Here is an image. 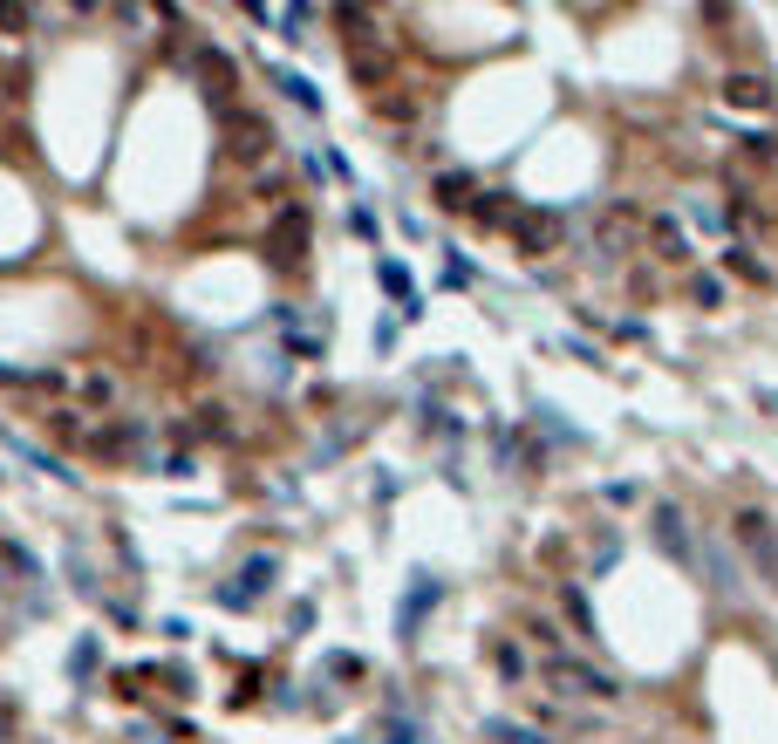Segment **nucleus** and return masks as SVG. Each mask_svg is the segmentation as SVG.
Wrapping results in <instances>:
<instances>
[{
	"instance_id": "nucleus-1",
	"label": "nucleus",
	"mask_w": 778,
	"mask_h": 744,
	"mask_svg": "<svg viewBox=\"0 0 778 744\" xmlns=\"http://www.w3.org/2000/svg\"><path fill=\"white\" fill-rule=\"evenodd\" d=\"M546 683H553L560 697H581V704H615V697H622V683H615L608 669L581 663V656H567V649L546 656Z\"/></svg>"
},
{
	"instance_id": "nucleus-2",
	"label": "nucleus",
	"mask_w": 778,
	"mask_h": 744,
	"mask_svg": "<svg viewBox=\"0 0 778 744\" xmlns=\"http://www.w3.org/2000/svg\"><path fill=\"white\" fill-rule=\"evenodd\" d=\"M731 540H738L751 560H758V574H765V588H778V519L758 506H738L731 512Z\"/></svg>"
},
{
	"instance_id": "nucleus-3",
	"label": "nucleus",
	"mask_w": 778,
	"mask_h": 744,
	"mask_svg": "<svg viewBox=\"0 0 778 744\" xmlns=\"http://www.w3.org/2000/svg\"><path fill=\"white\" fill-rule=\"evenodd\" d=\"M219 117H226V151H233L239 164H260V157L273 151V123L260 117V110H233V103H226Z\"/></svg>"
},
{
	"instance_id": "nucleus-4",
	"label": "nucleus",
	"mask_w": 778,
	"mask_h": 744,
	"mask_svg": "<svg viewBox=\"0 0 778 744\" xmlns=\"http://www.w3.org/2000/svg\"><path fill=\"white\" fill-rule=\"evenodd\" d=\"M512 246H519V253H526V260H546V253H553V246H560V233H567V226H560V219H553V212H519V205H512Z\"/></svg>"
},
{
	"instance_id": "nucleus-5",
	"label": "nucleus",
	"mask_w": 778,
	"mask_h": 744,
	"mask_svg": "<svg viewBox=\"0 0 778 744\" xmlns=\"http://www.w3.org/2000/svg\"><path fill=\"white\" fill-rule=\"evenodd\" d=\"M301 246H308V212H301V205H280V212H273V233H267V253L280 267H294Z\"/></svg>"
},
{
	"instance_id": "nucleus-6",
	"label": "nucleus",
	"mask_w": 778,
	"mask_h": 744,
	"mask_svg": "<svg viewBox=\"0 0 778 744\" xmlns=\"http://www.w3.org/2000/svg\"><path fill=\"white\" fill-rule=\"evenodd\" d=\"M89 451H96V458H110V465H123V458H137V451H144V424L117 417V424H103V431L89 437Z\"/></svg>"
},
{
	"instance_id": "nucleus-7",
	"label": "nucleus",
	"mask_w": 778,
	"mask_h": 744,
	"mask_svg": "<svg viewBox=\"0 0 778 744\" xmlns=\"http://www.w3.org/2000/svg\"><path fill=\"white\" fill-rule=\"evenodd\" d=\"M656 547L662 553H676L683 567H697V547H690V519L676 506H656Z\"/></svg>"
},
{
	"instance_id": "nucleus-8",
	"label": "nucleus",
	"mask_w": 778,
	"mask_h": 744,
	"mask_svg": "<svg viewBox=\"0 0 778 744\" xmlns=\"http://www.w3.org/2000/svg\"><path fill=\"white\" fill-rule=\"evenodd\" d=\"M724 103H731V110H772V82L751 76V69H744V76H724Z\"/></svg>"
},
{
	"instance_id": "nucleus-9",
	"label": "nucleus",
	"mask_w": 778,
	"mask_h": 744,
	"mask_svg": "<svg viewBox=\"0 0 778 744\" xmlns=\"http://www.w3.org/2000/svg\"><path fill=\"white\" fill-rule=\"evenodd\" d=\"M198 76L212 82V96H226V89H233V62H226L219 48H205V55H198Z\"/></svg>"
},
{
	"instance_id": "nucleus-10",
	"label": "nucleus",
	"mask_w": 778,
	"mask_h": 744,
	"mask_svg": "<svg viewBox=\"0 0 778 744\" xmlns=\"http://www.w3.org/2000/svg\"><path fill=\"white\" fill-rule=\"evenodd\" d=\"M485 738H492V744H546L533 724H506V717H492V724H485Z\"/></svg>"
},
{
	"instance_id": "nucleus-11",
	"label": "nucleus",
	"mask_w": 778,
	"mask_h": 744,
	"mask_svg": "<svg viewBox=\"0 0 778 744\" xmlns=\"http://www.w3.org/2000/svg\"><path fill=\"white\" fill-rule=\"evenodd\" d=\"M656 246H662V260H690V239H683L676 219H656Z\"/></svg>"
},
{
	"instance_id": "nucleus-12",
	"label": "nucleus",
	"mask_w": 778,
	"mask_h": 744,
	"mask_svg": "<svg viewBox=\"0 0 778 744\" xmlns=\"http://www.w3.org/2000/svg\"><path fill=\"white\" fill-rule=\"evenodd\" d=\"M437 205H451V212L471 205V178H465V171H444V178H437Z\"/></svg>"
},
{
	"instance_id": "nucleus-13",
	"label": "nucleus",
	"mask_w": 778,
	"mask_h": 744,
	"mask_svg": "<svg viewBox=\"0 0 778 744\" xmlns=\"http://www.w3.org/2000/svg\"><path fill=\"white\" fill-rule=\"evenodd\" d=\"M280 89H287V96H294V103H301V110H321V96H314V82H301V76H287V69H280Z\"/></svg>"
},
{
	"instance_id": "nucleus-14",
	"label": "nucleus",
	"mask_w": 778,
	"mask_h": 744,
	"mask_svg": "<svg viewBox=\"0 0 778 744\" xmlns=\"http://www.w3.org/2000/svg\"><path fill=\"white\" fill-rule=\"evenodd\" d=\"M724 260H738V274H744V280H758V287L772 280L765 267H758V260H751V246H724Z\"/></svg>"
},
{
	"instance_id": "nucleus-15",
	"label": "nucleus",
	"mask_w": 778,
	"mask_h": 744,
	"mask_svg": "<svg viewBox=\"0 0 778 744\" xmlns=\"http://www.w3.org/2000/svg\"><path fill=\"white\" fill-rule=\"evenodd\" d=\"M89 669H96V635H82L76 656H69V676H89Z\"/></svg>"
},
{
	"instance_id": "nucleus-16",
	"label": "nucleus",
	"mask_w": 778,
	"mask_h": 744,
	"mask_svg": "<svg viewBox=\"0 0 778 744\" xmlns=\"http://www.w3.org/2000/svg\"><path fill=\"white\" fill-rule=\"evenodd\" d=\"M198 437H233V424H226V410H198Z\"/></svg>"
},
{
	"instance_id": "nucleus-17",
	"label": "nucleus",
	"mask_w": 778,
	"mask_h": 744,
	"mask_svg": "<svg viewBox=\"0 0 778 744\" xmlns=\"http://www.w3.org/2000/svg\"><path fill=\"white\" fill-rule=\"evenodd\" d=\"M0 28L21 35V28H28V7H21V0H0Z\"/></svg>"
},
{
	"instance_id": "nucleus-18",
	"label": "nucleus",
	"mask_w": 778,
	"mask_h": 744,
	"mask_svg": "<svg viewBox=\"0 0 778 744\" xmlns=\"http://www.w3.org/2000/svg\"><path fill=\"white\" fill-rule=\"evenodd\" d=\"M492 663H499V676H519V669H526V656H519V649H506V642H499V649H492Z\"/></svg>"
},
{
	"instance_id": "nucleus-19",
	"label": "nucleus",
	"mask_w": 778,
	"mask_h": 744,
	"mask_svg": "<svg viewBox=\"0 0 778 744\" xmlns=\"http://www.w3.org/2000/svg\"><path fill=\"white\" fill-rule=\"evenodd\" d=\"M239 7H246V14H253V21H260V14H267V0H239Z\"/></svg>"
},
{
	"instance_id": "nucleus-20",
	"label": "nucleus",
	"mask_w": 778,
	"mask_h": 744,
	"mask_svg": "<svg viewBox=\"0 0 778 744\" xmlns=\"http://www.w3.org/2000/svg\"><path fill=\"white\" fill-rule=\"evenodd\" d=\"M0 383H21V376H14V369H7V362H0Z\"/></svg>"
},
{
	"instance_id": "nucleus-21",
	"label": "nucleus",
	"mask_w": 778,
	"mask_h": 744,
	"mask_svg": "<svg viewBox=\"0 0 778 744\" xmlns=\"http://www.w3.org/2000/svg\"><path fill=\"white\" fill-rule=\"evenodd\" d=\"M69 7H82V14H89V7H96V0H69Z\"/></svg>"
},
{
	"instance_id": "nucleus-22",
	"label": "nucleus",
	"mask_w": 778,
	"mask_h": 744,
	"mask_svg": "<svg viewBox=\"0 0 778 744\" xmlns=\"http://www.w3.org/2000/svg\"><path fill=\"white\" fill-rule=\"evenodd\" d=\"M765 403H772V410H778V396H765Z\"/></svg>"
},
{
	"instance_id": "nucleus-23",
	"label": "nucleus",
	"mask_w": 778,
	"mask_h": 744,
	"mask_svg": "<svg viewBox=\"0 0 778 744\" xmlns=\"http://www.w3.org/2000/svg\"><path fill=\"white\" fill-rule=\"evenodd\" d=\"M0 731H7V717H0Z\"/></svg>"
}]
</instances>
